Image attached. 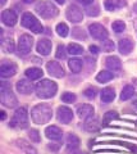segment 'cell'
<instances>
[{
  "instance_id": "6da1fadb",
  "label": "cell",
  "mask_w": 137,
  "mask_h": 154,
  "mask_svg": "<svg viewBox=\"0 0 137 154\" xmlns=\"http://www.w3.org/2000/svg\"><path fill=\"white\" fill-rule=\"evenodd\" d=\"M53 117V109L48 104H37L31 110V118L36 125L48 123Z\"/></svg>"
},
{
  "instance_id": "7a4b0ae2",
  "label": "cell",
  "mask_w": 137,
  "mask_h": 154,
  "mask_svg": "<svg viewBox=\"0 0 137 154\" xmlns=\"http://www.w3.org/2000/svg\"><path fill=\"white\" fill-rule=\"evenodd\" d=\"M36 95L41 99H50L56 94L58 91V86L54 81L51 80H41L40 82H37L36 85Z\"/></svg>"
},
{
  "instance_id": "3957f363",
  "label": "cell",
  "mask_w": 137,
  "mask_h": 154,
  "mask_svg": "<svg viewBox=\"0 0 137 154\" xmlns=\"http://www.w3.org/2000/svg\"><path fill=\"white\" fill-rule=\"evenodd\" d=\"M0 102L7 108H14L18 104V100L16 98V95H14V93L12 91L10 85L7 82H1V88H0Z\"/></svg>"
},
{
  "instance_id": "277c9868",
  "label": "cell",
  "mask_w": 137,
  "mask_h": 154,
  "mask_svg": "<svg viewBox=\"0 0 137 154\" xmlns=\"http://www.w3.org/2000/svg\"><path fill=\"white\" fill-rule=\"evenodd\" d=\"M35 11L40 17L46 18V19L54 18V17L58 16V13H59L58 8H56L51 2H40V3H37L36 7H35Z\"/></svg>"
},
{
  "instance_id": "5b68a950",
  "label": "cell",
  "mask_w": 137,
  "mask_h": 154,
  "mask_svg": "<svg viewBox=\"0 0 137 154\" xmlns=\"http://www.w3.org/2000/svg\"><path fill=\"white\" fill-rule=\"evenodd\" d=\"M10 126L16 128H26L28 126V113L25 107L18 108L10 121Z\"/></svg>"
},
{
  "instance_id": "8992f818",
  "label": "cell",
  "mask_w": 137,
  "mask_h": 154,
  "mask_svg": "<svg viewBox=\"0 0 137 154\" xmlns=\"http://www.w3.org/2000/svg\"><path fill=\"white\" fill-rule=\"evenodd\" d=\"M22 26L31 30L34 33H41L44 31V27H42L41 23L37 21V18L34 16L32 13H25L22 17Z\"/></svg>"
},
{
  "instance_id": "52a82bcc",
  "label": "cell",
  "mask_w": 137,
  "mask_h": 154,
  "mask_svg": "<svg viewBox=\"0 0 137 154\" xmlns=\"http://www.w3.org/2000/svg\"><path fill=\"white\" fill-rule=\"evenodd\" d=\"M32 45H34V38L27 33L22 35L19 37V41H18V53H19V55H27L31 51Z\"/></svg>"
},
{
  "instance_id": "ba28073f",
  "label": "cell",
  "mask_w": 137,
  "mask_h": 154,
  "mask_svg": "<svg viewBox=\"0 0 137 154\" xmlns=\"http://www.w3.org/2000/svg\"><path fill=\"white\" fill-rule=\"evenodd\" d=\"M88 31H90V35H91L96 40H106L108 38V31L106 28L104 27L100 23H92V25L88 26Z\"/></svg>"
},
{
  "instance_id": "9c48e42d",
  "label": "cell",
  "mask_w": 137,
  "mask_h": 154,
  "mask_svg": "<svg viewBox=\"0 0 137 154\" xmlns=\"http://www.w3.org/2000/svg\"><path fill=\"white\" fill-rule=\"evenodd\" d=\"M65 16H67L68 21H70L72 23H79L83 19V13L77 5H69Z\"/></svg>"
},
{
  "instance_id": "30bf717a",
  "label": "cell",
  "mask_w": 137,
  "mask_h": 154,
  "mask_svg": "<svg viewBox=\"0 0 137 154\" xmlns=\"http://www.w3.org/2000/svg\"><path fill=\"white\" fill-rule=\"evenodd\" d=\"M17 73V66L12 63V62L4 60L1 66H0V76L3 79H8V77H12Z\"/></svg>"
},
{
  "instance_id": "8fae6325",
  "label": "cell",
  "mask_w": 137,
  "mask_h": 154,
  "mask_svg": "<svg viewBox=\"0 0 137 154\" xmlns=\"http://www.w3.org/2000/svg\"><path fill=\"white\" fill-rule=\"evenodd\" d=\"M46 69H48L49 75L53 76V77H56V79H62L64 76V69L63 67L60 66L58 62L55 60H50L46 63Z\"/></svg>"
},
{
  "instance_id": "7c38bea8",
  "label": "cell",
  "mask_w": 137,
  "mask_h": 154,
  "mask_svg": "<svg viewBox=\"0 0 137 154\" xmlns=\"http://www.w3.org/2000/svg\"><path fill=\"white\" fill-rule=\"evenodd\" d=\"M73 119V112L68 107H59L58 108V121L64 125H68Z\"/></svg>"
},
{
  "instance_id": "4fadbf2b",
  "label": "cell",
  "mask_w": 137,
  "mask_h": 154,
  "mask_svg": "<svg viewBox=\"0 0 137 154\" xmlns=\"http://www.w3.org/2000/svg\"><path fill=\"white\" fill-rule=\"evenodd\" d=\"M1 21H3V23L5 26L13 27L17 23V14H16V12L12 11V9H5V11H3Z\"/></svg>"
},
{
  "instance_id": "5bb4252c",
  "label": "cell",
  "mask_w": 137,
  "mask_h": 154,
  "mask_svg": "<svg viewBox=\"0 0 137 154\" xmlns=\"http://www.w3.org/2000/svg\"><path fill=\"white\" fill-rule=\"evenodd\" d=\"M51 46H53V44H51L50 40H48V38H42V40H40L37 42L36 49L39 51V54H41V55H49L50 51H51Z\"/></svg>"
},
{
  "instance_id": "9a60e30c",
  "label": "cell",
  "mask_w": 137,
  "mask_h": 154,
  "mask_svg": "<svg viewBox=\"0 0 137 154\" xmlns=\"http://www.w3.org/2000/svg\"><path fill=\"white\" fill-rule=\"evenodd\" d=\"M45 135L46 137L50 140H60L63 137V132L58 126H49L45 130Z\"/></svg>"
},
{
  "instance_id": "2e32d148",
  "label": "cell",
  "mask_w": 137,
  "mask_h": 154,
  "mask_svg": "<svg viewBox=\"0 0 137 154\" xmlns=\"http://www.w3.org/2000/svg\"><path fill=\"white\" fill-rule=\"evenodd\" d=\"M85 130L86 131H88V132H96V131H99L100 130V126H101V123H100V121H99L97 118H95V117H88L87 119H86V122H85Z\"/></svg>"
},
{
  "instance_id": "e0dca14e",
  "label": "cell",
  "mask_w": 137,
  "mask_h": 154,
  "mask_svg": "<svg viewBox=\"0 0 137 154\" xmlns=\"http://www.w3.org/2000/svg\"><path fill=\"white\" fill-rule=\"evenodd\" d=\"M17 90L18 93H21L23 95H28L32 93L34 86H32V82H30L28 80H19L17 82Z\"/></svg>"
},
{
  "instance_id": "ac0fdd59",
  "label": "cell",
  "mask_w": 137,
  "mask_h": 154,
  "mask_svg": "<svg viewBox=\"0 0 137 154\" xmlns=\"http://www.w3.org/2000/svg\"><path fill=\"white\" fill-rule=\"evenodd\" d=\"M118 49H119L121 54L127 55L133 49V42H132V40H130V38H122L119 41V44H118Z\"/></svg>"
},
{
  "instance_id": "d6986e66",
  "label": "cell",
  "mask_w": 137,
  "mask_h": 154,
  "mask_svg": "<svg viewBox=\"0 0 137 154\" xmlns=\"http://www.w3.org/2000/svg\"><path fill=\"white\" fill-rule=\"evenodd\" d=\"M16 144H17V146L21 148L26 154H39L36 149L32 146L31 144H28V143L25 140V139H18V140L16 141Z\"/></svg>"
},
{
  "instance_id": "ffe728a7",
  "label": "cell",
  "mask_w": 137,
  "mask_h": 154,
  "mask_svg": "<svg viewBox=\"0 0 137 154\" xmlns=\"http://www.w3.org/2000/svg\"><path fill=\"white\" fill-rule=\"evenodd\" d=\"M77 113H78V117L79 118L92 117V114H94V107H92V105H90V104H83V105H81V107H78Z\"/></svg>"
},
{
  "instance_id": "44dd1931",
  "label": "cell",
  "mask_w": 137,
  "mask_h": 154,
  "mask_svg": "<svg viewBox=\"0 0 137 154\" xmlns=\"http://www.w3.org/2000/svg\"><path fill=\"white\" fill-rule=\"evenodd\" d=\"M105 64L110 71H118V69H121V67H122L121 59L118 57H114V55L108 57L106 60H105Z\"/></svg>"
},
{
  "instance_id": "7402d4cb",
  "label": "cell",
  "mask_w": 137,
  "mask_h": 154,
  "mask_svg": "<svg viewBox=\"0 0 137 154\" xmlns=\"http://www.w3.org/2000/svg\"><path fill=\"white\" fill-rule=\"evenodd\" d=\"M115 98V93L112 88H105L101 90V102L103 103H110Z\"/></svg>"
},
{
  "instance_id": "603a6c76",
  "label": "cell",
  "mask_w": 137,
  "mask_h": 154,
  "mask_svg": "<svg viewBox=\"0 0 137 154\" xmlns=\"http://www.w3.org/2000/svg\"><path fill=\"white\" fill-rule=\"evenodd\" d=\"M79 139L76 134H69L68 137H67V148L68 149H72V150H74V149H77L79 146Z\"/></svg>"
},
{
  "instance_id": "cb8c5ba5",
  "label": "cell",
  "mask_w": 137,
  "mask_h": 154,
  "mask_svg": "<svg viewBox=\"0 0 137 154\" xmlns=\"http://www.w3.org/2000/svg\"><path fill=\"white\" fill-rule=\"evenodd\" d=\"M68 66H69V69L73 72V73H78L79 71L82 69L83 63L81 59H77V58H72L69 62H68Z\"/></svg>"
},
{
  "instance_id": "d4e9b609",
  "label": "cell",
  "mask_w": 137,
  "mask_h": 154,
  "mask_svg": "<svg viewBox=\"0 0 137 154\" xmlns=\"http://www.w3.org/2000/svg\"><path fill=\"white\" fill-rule=\"evenodd\" d=\"M42 72L40 68H36V67H32V68H28L26 71V76L30 79L31 81H34V80H39L40 77H42Z\"/></svg>"
},
{
  "instance_id": "484cf974",
  "label": "cell",
  "mask_w": 137,
  "mask_h": 154,
  "mask_svg": "<svg viewBox=\"0 0 137 154\" xmlns=\"http://www.w3.org/2000/svg\"><path fill=\"white\" fill-rule=\"evenodd\" d=\"M113 80V73L109 71H101V72H99L97 76H96V81L97 82H108V81H110Z\"/></svg>"
},
{
  "instance_id": "4316f807",
  "label": "cell",
  "mask_w": 137,
  "mask_h": 154,
  "mask_svg": "<svg viewBox=\"0 0 137 154\" xmlns=\"http://www.w3.org/2000/svg\"><path fill=\"white\" fill-rule=\"evenodd\" d=\"M133 94H135L133 86L127 85V86H124V88H123V90H122L121 99H122V100H128V99H131L132 96H133Z\"/></svg>"
},
{
  "instance_id": "83f0119b",
  "label": "cell",
  "mask_w": 137,
  "mask_h": 154,
  "mask_svg": "<svg viewBox=\"0 0 137 154\" xmlns=\"http://www.w3.org/2000/svg\"><path fill=\"white\" fill-rule=\"evenodd\" d=\"M1 49L5 53H13L14 51V42L12 38H4L1 41Z\"/></svg>"
},
{
  "instance_id": "f1b7e54d",
  "label": "cell",
  "mask_w": 137,
  "mask_h": 154,
  "mask_svg": "<svg viewBox=\"0 0 137 154\" xmlns=\"http://www.w3.org/2000/svg\"><path fill=\"white\" fill-rule=\"evenodd\" d=\"M68 53L69 54H72V55H81L82 53H83V48L81 45H78V44H69L68 45Z\"/></svg>"
},
{
  "instance_id": "f546056e",
  "label": "cell",
  "mask_w": 137,
  "mask_h": 154,
  "mask_svg": "<svg viewBox=\"0 0 137 154\" xmlns=\"http://www.w3.org/2000/svg\"><path fill=\"white\" fill-rule=\"evenodd\" d=\"M56 33L62 37L68 36V33H69L68 26L65 25V23H58V25H56Z\"/></svg>"
},
{
  "instance_id": "4dcf8cb0",
  "label": "cell",
  "mask_w": 137,
  "mask_h": 154,
  "mask_svg": "<svg viewBox=\"0 0 137 154\" xmlns=\"http://www.w3.org/2000/svg\"><path fill=\"white\" fill-rule=\"evenodd\" d=\"M112 28H113V31H115L117 33H121L126 30V25L123 21H115V22H113Z\"/></svg>"
},
{
  "instance_id": "1f68e13d",
  "label": "cell",
  "mask_w": 137,
  "mask_h": 154,
  "mask_svg": "<svg viewBox=\"0 0 137 154\" xmlns=\"http://www.w3.org/2000/svg\"><path fill=\"white\" fill-rule=\"evenodd\" d=\"M55 57L58 58V59H65V57H67V51H65L64 45H62V44L58 45V48H56Z\"/></svg>"
},
{
  "instance_id": "d6a6232c",
  "label": "cell",
  "mask_w": 137,
  "mask_h": 154,
  "mask_svg": "<svg viewBox=\"0 0 137 154\" xmlns=\"http://www.w3.org/2000/svg\"><path fill=\"white\" fill-rule=\"evenodd\" d=\"M28 136H30V139H31V141H34V143H40V132L37 131V130H35V128H32V130H30V132H28Z\"/></svg>"
},
{
  "instance_id": "836d02e7",
  "label": "cell",
  "mask_w": 137,
  "mask_h": 154,
  "mask_svg": "<svg viewBox=\"0 0 137 154\" xmlns=\"http://www.w3.org/2000/svg\"><path fill=\"white\" fill-rule=\"evenodd\" d=\"M99 13H100V11H99L97 5L86 8V14H87V16H90V17H96V16H99Z\"/></svg>"
},
{
  "instance_id": "e575fe53",
  "label": "cell",
  "mask_w": 137,
  "mask_h": 154,
  "mask_svg": "<svg viewBox=\"0 0 137 154\" xmlns=\"http://www.w3.org/2000/svg\"><path fill=\"white\" fill-rule=\"evenodd\" d=\"M62 100L64 103H73L76 100V95L73 93H64L62 95Z\"/></svg>"
},
{
  "instance_id": "d590c367",
  "label": "cell",
  "mask_w": 137,
  "mask_h": 154,
  "mask_svg": "<svg viewBox=\"0 0 137 154\" xmlns=\"http://www.w3.org/2000/svg\"><path fill=\"white\" fill-rule=\"evenodd\" d=\"M103 50L104 51H113L114 50V42L112 40H104L103 42Z\"/></svg>"
},
{
  "instance_id": "8d00e7d4",
  "label": "cell",
  "mask_w": 137,
  "mask_h": 154,
  "mask_svg": "<svg viewBox=\"0 0 137 154\" xmlns=\"http://www.w3.org/2000/svg\"><path fill=\"white\" fill-rule=\"evenodd\" d=\"M104 7H105V9H106V11H109V12L115 11V9L118 8L117 7V3L113 2V0H105V3H104Z\"/></svg>"
},
{
  "instance_id": "74e56055",
  "label": "cell",
  "mask_w": 137,
  "mask_h": 154,
  "mask_svg": "<svg viewBox=\"0 0 137 154\" xmlns=\"http://www.w3.org/2000/svg\"><path fill=\"white\" fill-rule=\"evenodd\" d=\"M118 118V113L114 112V110H110V112L105 113V116H104V121L105 122H109V121H113V119Z\"/></svg>"
},
{
  "instance_id": "f35d334b",
  "label": "cell",
  "mask_w": 137,
  "mask_h": 154,
  "mask_svg": "<svg viewBox=\"0 0 137 154\" xmlns=\"http://www.w3.org/2000/svg\"><path fill=\"white\" fill-rule=\"evenodd\" d=\"M85 96L86 98H88V99H94L95 98V95H96V90L94 89V88H88V89H86L85 90Z\"/></svg>"
},
{
  "instance_id": "ab89813d",
  "label": "cell",
  "mask_w": 137,
  "mask_h": 154,
  "mask_svg": "<svg viewBox=\"0 0 137 154\" xmlns=\"http://www.w3.org/2000/svg\"><path fill=\"white\" fill-rule=\"evenodd\" d=\"M73 36L77 37V38H86V35H85V32L81 30V28H74L73 30Z\"/></svg>"
},
{
  "instance_id": "60d3db41",
  "label": "cell",
  "mask_w": 137,
  "mask_h": 154,
  "mask_svg": "<svg viewBox=\"0 0 137 154\" xmlns=\"http://www.w3.org/2000/svg\"><path fill=\"white\" fill-rule=\"evenodd\" d=\"M90 51H91V54H97V53L100 51V49H99L96 45H91L90 46Z\"/></svg>"
},
{
  "instance_id": "b9f144b4",
  "label": "cell",
  "mask_w": 137,
  "mask_h": 154,
  "mask_svg": "<svg viewBox=\"0 0 137 154\" xmlns=\"http://www.w3.org/2000/svg\"><path fill=\"white\" fill-rule=\"evenodd\" d=\"M79 3H82L83 5H90V4L94 3V0H78Z\"/></svg>"
},
{
  "instance_id": "7bdbcfd3",
  "label": "cell",
  "mask_w": 137,
  "mask_h": 154,
  "mask_svg": "<svg viewBox=\"0 0 137 154\" xmlns=\"http://www.w3.org/2000/svg\"><path fill=\"white\" fill-rule=\"evenodd\" d=\"M124 5H126V2H123V0H117V7L122 8V7H124Z\"/></svg>"
},
{
  "instance_id": "ee69618b",
  "label": "cell",
  "mask_w": 137,
  "mask_h": 154,
  "mask_svg": "<svg viewBox=\"0 0 137 154\" xmlns=\"http://www.w3.org/2000/svg\"><path fill=\"white\" fill-rule=\"evenodd\" d=\"M5 117H7V114H5V112H0V118H1V119H3V121H4V119H5Z\"/></svg>"
},
{
  "instance_id": "f6af8a7d",
  "label": "cell",
  "mask_w": 137,
  "mask_h": 154,
  "mask_svg": "<svg viewBox=\"0 0 137 154\" xmlns=\"http://www.w3.org/2000/svg\"><path fill=\"white\" fill-rule=\"evenodd\" d=\"M34 2H35V0H23V3H26V4H31Z\"/></svg>"
},
{
  "instance_id": "bcb514c9",
  "label": "cell",
  "mask_w": 137,
  "mask_h": 154,
  "mask_svg": "<svg viewBox=\"0 0 137 154\" xmlns=\"http://www.w3.org/2000/svg\"><path fill=\"white\" fill-rule=\"evenodd\" d=\"M55 2L58 3V4H64V3H65V0H55Z\"/></svg>"
},
{
  "instance_id": "7dc6e473",
  "label": "cell",
  "mask_w": 137,
  "mask_h": 154,
  "mask_svg": "<svg viewBox=\"0 0 137 154\" xmlns=\"http://www.w3.org/2000/svg\"><path fill=\"white\" fill-rule=\"evenodd\" d=\"M133 12H135V13H137V3L133 5Z\"/></svg>"
},
{
  "instance_id": "c3c4849f",
  "label": "cell",
  "mask_w": 137,
  "mask_h": 154,
  "mask_svg": "<svg viewBox=\"0 0 137 154\" xmlns=\"http://www.w3.org/2000/svg\"><path fill=\"white\" fill-rule=\"evenodd\" d=\"M72 154H87V153H85V152H74Z\"/></svg>"
},
{
  "instance_id": "681fc988",
  "label": "cell",
  "mask_w": 137,
  "mask_h": 154,
  "mask_svg": "<svg viewBox=\"0 0 137 154\" xmlns=\"http://www.w3.org/2000/svg\"><path fill=\"white\" fill-rule=\"evenodd\" d=\"M5 3H7V0H1V2H0V5H4Z\"/></svg>"
}]
</instances>
